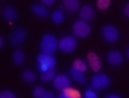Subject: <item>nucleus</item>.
<instances>
[{
  "label": "nucleus",
  "instance_id": "obj_31",
  "mask_svg": "<svg viewBox=\"0 0 129 98\" xmlns=\"http://www.w3.org/2000/svg\"><path fill=\"white\" fill-rule=\"evenodd\" d=\"M128 58H129V48H128Z\"/></svg>",
  "mask_w": 129,
  "mask_h": 98
},
{
  "label": "nucleus",
  "instance_id": "obj_9",
  "mask_svg": "<svg viewBox=\"0 0 129 98\" xmlns=\"http://www.w3.org/2000/svg\"><path fill=\"white\" fill-rule=\"evenodd\" d=\"M70 85H71L70 79H69L64 74L55 75V78H54V87L56 89V90L62 91V90H64V89L70 87Z\"/></svg>",
  "mask_w": 129,
  "mask_h": 98
},
{
  "label": "nucleus",
  "instance_id": "obj_6",
  "mask_svg": "<svg viewBox=\"0 0 129 98\" xmlns=\"http://www.w3.org/2000/svg\"><path fill=\"white\" fill-rule=\"evenodd\" d=\"M101 34H102V38L106 40V42L109 43H114L117 42V39H118V30L112 26V24H108V26H104L102 28H101Z\"/></svg>",
  "mask_w": 129,
  "mask_h": 98
},
{
  "label": "nucleus",
  "instance_id": "obj_27",
  "mask_svg": "<svg viewBox=\"0 0 129 98\" xmlns=\"http://www.w3.org/2000/svg\"><path fill=\"white\" fill-rule=\"evenodd\" d=\"M42 2V4H44V6H51V4H54L55 0H40Z\"/></svg>",
  "mask_w": 129,
  "mask_h": 98
},
{
  "label": "nucleus",
  "instance_id": "obj_28",
  "mask_svg": "<svg viewBox=\"0 0 129 98\" xmlns=\"http://www.w3.org/2000/svg\"><path fill=\"white\" fill-rule=\"evenodd\" d=\"M124 15L126 16V18H129V3L124 7Z\"/></svg>",
  "mask_w": 129,
  "mask_h": 98
},
{
  "label": "nucleus",
  "instance_id": "obj_14",
  "mask_svg": "<svg viewBox=\"0 0 129 98\" xmlns=\"http://www.w3.org/2000/svg\"><path fill=\"white\" fill-rule=\"evenodd\" d=\"M3 18L6 20H8V22H12V20H15L18 18V12H16V10L14 7L7 6L3 8Z\"/></svg>",
  "mask_w": 129,
  "mask_h": 98
},
{
  "label": "nucleus",
  "instance_id": "obj_29",
  "mask_svg": "<svg viewBox=\"0 0 129 98\" xmlns=\"http://www.w3.org/2000/svg\"><path fill=\"white\" fill-rule=\"evenodd\" d=\"M46 98H54V93H52V91H47Z\"/></svg>",
  "mask_w": 129,
  "mask_h": 98
},
{
  "label": "nucleus",
  "instance_id": "obj_11",
  "mask_svg": "<svg viewBox=\"0 0 129 98\" xmlns=\"http://www.w3.org/2000/svg\"><path fill=\"white\" fill-rule=\"evenodd\" d=\"M79 18L81 20H85V22H90L94 18V10H93L91 6H83L79 10Z\"/></svg>",
  "mask_w": 129,
  "mask_h": 98
},
{
  "label": "nucleus",
  "instance_id": "obj_2",
  "mask_svg": "<svg viewBox=\"0 0 129 98\" xmlns=\"http://www.w3.org/2000/svg\"><path fill=\"white\" fill-rule=\"evenodd\" d=\"M36 62H38V69H39L40 73L47 71V70H50V69H55V64H56V60H55L54 56L51 54H44V52L38 55Z\"/></svg>",
  "mask_w": 129,
  "mask_h": 98
},
{
  "label": "nucleus",
  "instance_id": "obj_23",
  "mask_svg": "<svg viewBox=\"0 0 129 98\" xmlns=\"http://www.w3.org/2000/svg\"><path fill=\"white\" fill-rule=\"evenodd\" d=\"M97 7L100 10H108L110 7V0H97Z\"/></svg>",
  "mask_w": 129,
  "mask_h": 98
},
{
  "label": "nucleus",
  "instance_id": "obj_5",
  "mask_svg": "<svg viewBox=\"0 0 129 98\" xmlns=\"http://www.w3.org/2000/svg\"><path fill=\"white\" fill-rule=\"evenodd\" d=\"M58 48L62 52H73L77 48L75 36H63L58 40Z\"/></svg>",
  "mask_w": 129,
  "mask_h": 98
},
{
  "label": "nucleus",
  "instance_id": "obj_20",
  "mask_svg": "<svg viewBox=\"0 0 129 98\" xmlns=\"http://www.w3.org/2000/svg\"><path fill=\"white\" fill-rule=\"evenodd\" d=\"M63 19H64V14L60 10H56L51 14V20L54 24H60L63 22Z\"/></svg>",
  "mask_w": 129,
  "mask_h": 98
},
{
  "label": "nucleus",
  "instance_id": "obj_3",
  "mask_svg": "<svg viewBox=\"0 0 129 98\" xmlns=\"http://www.w3.org/2000/svg\"><path fill=\"white\" fill-rule=\"evenodd\" d=\"M91 32L90 24L85 20H78L73 24V34L75 38H87Z\"/></svg>",
  "mask_w": 129,
  "mask_h": 98
},
{
  "label": "nucleus",
  "instance_id": "obj_18",
  "mask_svg": "<svg viewBox=\"0 0 129 98\" xmlns=\"http://www.w3.org/2000/svg\"><path fill=\"white\" fill-rule=\"evenodd\" d=\"M55 75H56L55 69H50V70L42 73V75H40V81H42V82H50V81H54Z\"/></svg>",
  "mask_w": 129,
  "mask_h": 98
},
{
  "label": "nucleus",
  "instance_id": "obj_16",
  "mask_svg": "<svg viewBox=\"0 0 129 98\" xmlns=\"http://www.w3.org/2000/svg\"><path fill=\"white\" fill-rule=\"evenodd\" d=\"M24 59H26V55L22 50H15L14 54H12V60H14L15 64H23L24 63Z\"/></svg>",
  "mask_w": 129,
  "mask_h": 98
},
{
  "label": "nucleus",
  "instance_id": "obj_7",
  "mask_svg": "<svg viewBox=\"0 0 129 98\" xmlns=\"http://www.w3.org/2000/svg\"><path fill=\"white\" fill-rule=\"evenodd\" d=\"M26 38H27V31L22 27H18L10 34L8 39H10V43L12 46H19V44H22L26 40Z\"/></svg>",
  "mask_w": 129,
  "mask_h": 98
},
{
  "label": "nucleus",
  "instance_id": "obj_4",
  "mask_svg": "<svg viewBox=\"0 0 129 98\" xmlns=\"http://www.w3.org/2000/svg\"><path fill=\"white\" fill-rule=\"evenodd\" d=\"M110 82L112 81L106 74H98V73H95V75L90 81V86L94 90H104V89H106L110 85Z\"/></svg>",
  "mask_w": 129,
  "mask_h": 98
},
{
  "label": "nucleus",
  "instance_id": "obj_26",
  "mask_svg": "<svg viewBox=\"0 0 129 98\" xmlns=\"http://www.w3.org/2000/svg\"><path fill=\"white\" fill-rule=\"evenodd\" d=\"M106 98H121V94H117V93H110V94H106Z\"/></svg>",
  "mask_w": 129,
  "mask_h": 98
},
{
  "label": "nucleus",
  "instance_id": "obj_12",
  "mask_svg": "<svg viewBox=\"0 0 129 98\" xmlns=\"http://www.w3.org/2000/svg\"><path fill=\"white\" fill-rule=\"evenodd\" d=\"M31 11L32 14L36 15L38 18H47L48 16V10H47V6L44 4H32L31 6Z\"/></svg>",
  "mask_w": 129,
  "mask_h": 98
},
{
  "label": "nucleus",
  "instance_id": "obj_30",
  "mask_svg": "<svg viewBox=\"0 0 129 98\" xmlns=\"http://www.w3.org/2000/svg\"><path fill=\"white\" fill-rule=\"evenodd\" d=\"M4 46V38L2 36V38H0V47H3Z\"/></svg>",
  "mask_w": 129,
  "mask_h": 98
},
{
  "label": "nucleus",
  "instance_id": "obj_17",
  "mask_svg": "<svg viewBox=\"0 0 129 98\" xmlns=\"http://www.w3.org/2000/svg\"><path fill=\"white\" fill-rule=\"evenodd\" d=\"M63 6L67 11L74 12L79 8V0H63Z\"/></svg>",
  "mask_w": 129,
  "mask_h": 98
},
{
  "label": "nucleus",
  "instance_id": "obj_19",
  "mask_svg": "<svg viewBox=\"0 0 129 98\" xmlns=\"http://www.w3.org/2000/svg\"><path fill=\"white\" fill-rule=\"evenodd\" d=\"M22 79L24 81V82H27V83H32V82H35L36 81V75H35V73L32 71V70H24L22 73Z\"/></svg>",
  "mask_w": 129,
  "mask_h": 98
},
{
  "label": "nucleus",
  "instance_id": "obj_22",
  "mask_svg": "<svg viewBox=\"0 0 129 98\" xmlns=\"http://www.w3.org/2000/svg\"><path fill=\"white\" fill-rule=\"evenodd\" d=\"M46 94H47V91L40 86H36L34 89V91H32V95L35 98H46Z\"/></svg>",
  "mask_w": 129,
  "mask_h": 98
},
{
  "label": "nucleus",
  "instance_id": "obj_21",
  "mask_svg": "<svg viewBox=\"0 0 129 98\" xmlns=\"http://www.w3.org/2000/svg\"><path fill=\"white\" fill-rule=\"evenodd\" d=\"M87 66L89 64H86V62H85L83 59H79V58L73 62V67L77 69V70H79V71H82V73H85L87 70Z\"/></svg>",
  "mask_w": 129,
  "mask_h": 98
},
{
  "label": "nucleus",
  "instance_id": "obj_13",
  "mask_svg": "<svg viewBox=\"0 0 129 98\" xmlns=\"http://www.w3.org/2000/svg\"><path fill=\"white\" fill-rule=\"evenodd\" d=\"M69 75H70L77 83H79V85H85V83H86V77L83 75V73L79 71V70H77V69H74V67H71L70 70H69Z\"/></svg>",
  "mask_w": 129,
  "mask_h": 98
},
{
  "label": "nucleus",
  "instance_id": "obj_24",
  "mask_svg": "<svg viewBox=\"0 0 129 98\" xmlns=\"http://www.w3.org/2000/svg\"><path fill=\"white\" fill-rule=\"evenodd\" d=\"M0 98H16V94L10 90H3L0 93Z\"/></svg>",
  "mask_w": 129,
  "mask_h": 98
},
{
  "label": "nucleus",
  "instance_id": "obj_25",
  "mask_svg": "<svg viewBox=\"0 0 129 98\" xmlns=\"http://www.w3.org/2000/svg\"><path fill=\"white\" fill-rule=\"evenodd\" d=\"M83 97L85 98H97V93H95V90L94 89H89V90H86L83 93Z\"/></svg>",
  "mask_w": 129,
  "mask_h": 98
},
{
  "label": "nucleus",
  "instance_id": "obj_8",
  "mask_svg": "<svg viewBox=\"0 0 129 98\" xmlns=\"http://www.w3.org/2000/svg\"><path fill=\"white\" fill-rule=\"evenodd\" d=\"M87 64L90 66V69L94 73H98L101 70V67H102V63H101V59L100 56L95 54V52H87Z\"/></svg>",
  "mask_w": 129,
  "mask_h": 98
},
{
  "label": "nucleus",
  "instance_id": "obj_1",
  "mask_svg": "<svg viewBox=\"0 0 129 98\" xmlns=\"http://www.w3.org/2000/svg\"><path fill=\"white\" fill-rule=\"evenodd\" d=\"M40 48L44 54H54L58 50V40L52 34H44L40 39Z\"/></svg>",
  "mask_w": 129,
  "mask_h": 98
},
{
  "label": "nucleus",
  "instance_id": "obj_10",
  "mask_svg": "<svg viewBox=\"0 0 129 98\" xmlns=\"http://www.w3.org/2000/svg\"><path fill=\"white\" fill-rule=\"evenodd\" d=\"M106 60H108V63L110 64V66H118V64L122 63L124 58H122V54H121L120 51L112 50V51H109V52H108Z\"/></svg>",
  "mask_w": 129,
  "mask_h": 98
},
{
  "label": "nucleus",
  "instance_id": "obj_15",
  "mask_svg": "<svg viewBox=\"0 0 129 98\" xmlns=\"http://www.w3.org/2000/svg\"><path fill=\"white\" fill-rule=\"evenodd\" d=\"M78 97H81V93L78 90H75V89H73V87L64 89V90H62L59 94V98H78Z\"/></svg>",
  "mask_w": 129,
  "mask_h": 98
}]
</instances>
